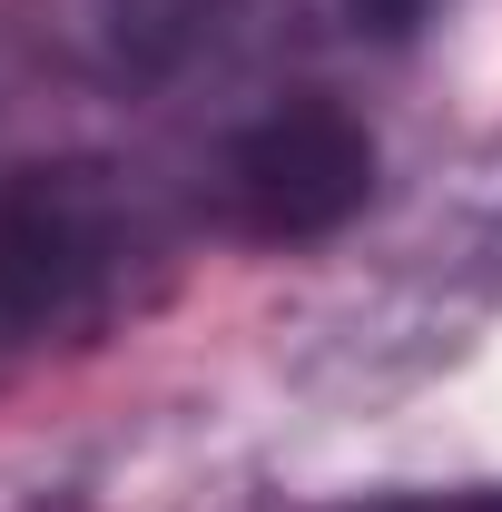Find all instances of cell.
Segmentation results:
<instances>
[{
    "label": "cell",
    "mask_w": 502,
    "mask_h": 512,
    "mask_svg": "<svg viewBox=\"0 0 502 512\" xmlns=\"http://www.w3.org/2000/svg\"><path fill=\"white\" fill-rule=\"evenodd\" d=\"M138 227L89 178H0V375L89 345L119 316Z\"/></svg>",
    "instance_id": "cell-1"
},
{
    "label": "cell",
    "mask_w": 502,
    "mask_h": 512,
    "mask_svg": "<svg viewBox=\"0 0 502 512\" xmlns=\"http://www.w3.org/2000/svg\"><path fill=\"white\" fill-rule=\"evenodd\" d=\"M375 178H384L375 128L325 89H296L217 138L207 197H217V227L247 247H315V237L365 217Z\"/></svg>",
    "instance_id": "cell-2"
},
{
    "label": "cell",
    "mask_w": 502,
    "mask_h": 512,
    "mask_svg": "<svg viewBox=\"0 0 502 512\" xmlns=\"http://www.w3.org/2000/svg\"><path fill=\"white\" fill-rule=\"evenodd\" d=\"M453 0H335V20L355 30V40H375V50H404L414 30H434Z\"/></svg>",
    "instance_id": "cell-3"
},
{
    "label": "cell",
    "mask_w": 502,
    "mask_h": 512,
    "mask_svg": "<svg viewBox=\"0 0 502 512\" xmlns=\"http://www.w3.org/2000/svg\"><path fill=\"white\" fill-rule=\"evenodd\" d=\"M355 512H502V483H463V493H394V503H355Z\"/></svg>",
    "instance_id": "cell-4"
},
{
    "label": "cell",
    "mask_w": 502,
    "mask_h": 512,
    "mask_svg": "<svg viewBox=\"0 0 502 512\" xmlns=\"http://www.w3.org/2000/svg\"><path fill=\"white\" fill-rule=\"evenodd\" d=\"M0 512H89L69 483H30V493H0Z\"/></svg>",
    "instance_id": "cell-5"
}]
</instances>
